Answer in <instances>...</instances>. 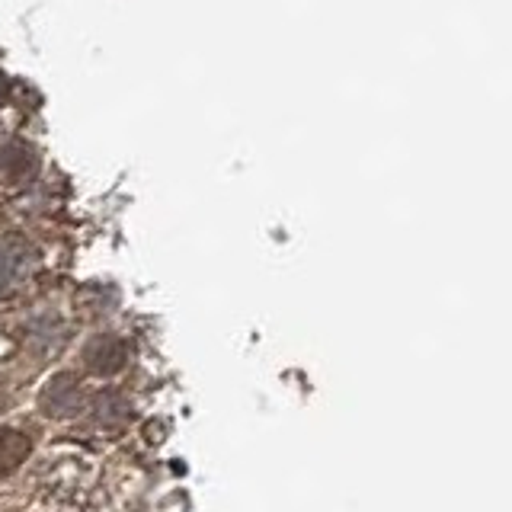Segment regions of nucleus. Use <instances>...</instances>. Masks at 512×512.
<instances>
[{
  "label": "nucleus",
  "instance_id": "obj_1",
  "mask_svg": "<svg viewBox=\"0 0 512 512\" xmlns=\"http://www.w3.org/2000/svg\"><path fill=\"white\" fill-rule=\"evenodd\" d=\"M36 266L39 256L23 237L16 234L0 237V298H13L16 292H23Z\"/></svg>",
  "mask_w": 512,
  "mask_h": 512
},
{
  "label": "nucleus",
  "instance_id": "obj_2",
  "mask_svg": "<svg viewBox=\"0 0 512 512\" xmlns=\"http://www.w3.org/2000/svg\"><path fill=\"white\" fill-rule=\"evenodd\" d=\"M20 167L26 176L36 170V154H32L23 141H13V138H0V180L13 183V173L10 167Z\"/></svg>",
  "mask_w": 512,
  "mask_h": 512
},
{
  "label": "nucleus",
  "instance_id": "obj_3",
  "mask_svg": "<svg viewBox=\"0 0 512 512\" xmlns=\"http://www.w3.org/2000/svg\"><path fill=\"white\" fill-rule=\"evenodd\" d=\"M29 455V439L13 429H0V474L13 471Z\"/></svg>",
  "mask_w": 512,
  "mask_h": 512
},
{
  "label": "nucleus",
  "instance_id": "obj_4",
  "mask_svg": "<svg viewBox=\"0 0 512 512\" xmlns=\"http://www.w3.org/2000/svg\"><path fill=\"white\" fill-rule=\"evenodd\" d=\"M109 349H116V340L112 336H96L87 346V365L96 368V372H116L122 356H109Z\"/></svg>",
  "mask_w": 512,
  "mask_h": 512
}]
</instances>
